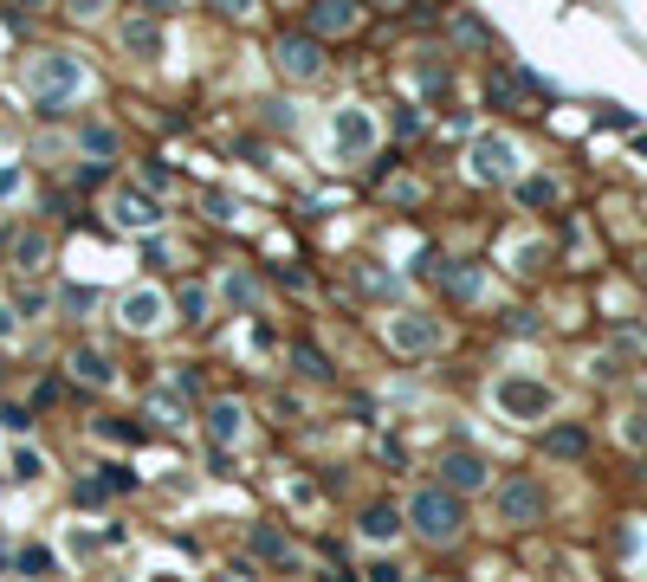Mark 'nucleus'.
<instances>
[{
    "mask_svg": "<svg viewBox=\"0 0 647 582\" xmlns=\"http://www.w3.org/2000/svg\"><path fill=\"white\" fill-rule=\"evenodd\" d=\"M78 85H85V65L72 59V52H39L33 65H26V91L39 97V104H65V97H72Z\"/></svg>",
    "mask_w": 647,
    "mask_h": 582,
    "instance_id": "1",
    "label": "nucleus"
},
{
    "mask_svg": "<svg viewBox=\"0 0 647 582\" xmlns=\"http://www.w3.org/2000/svg\"><path fill=\"white\" fill-rule=\"evenodd\" d=\"M408 524H415L428 544H453V537H460V505H453L447 485H428V492H415V505H408Z\"/></svg>",
    "mask_w": 647,
    "mask_h": 582,
    "instance_id": "2",
    "label": "nucleus"
},
{
    "mask_svg": "<svg viewBox=\"0 0 647 582\" xmlns=\"http://www.w3.org/2000/svg\"><path fill=\"white\" fill-rule=\"evenodd\" d=\"M492 401H499L505 421H544V414L557 408V395H550L544 382H525V376H505L499 388H492Z\"/></svg>",
    "mask_w": 647,
    "mask_h": 582,
    "instance_id": "3",
    "label": "nucleus"
},
{
    "mask_svg": "<svg viewBox=\"0 0 647 582\" xmlns=\"http://www.w3.org/2000/svg\"><path fill=\"white\" fill-rule=\"evenodd\" d=\"M117 324H123V330H162V324H169V298H162L156 285H136V291H123V304H117Z\"/></svg>",
    "mask_w": 647,
    "mask_h": 582,
    "instance_id": "4",
    "label": "nucleus"
},
{
    "mask_svg": "<svg viewBox=\"0 0 647 582\" xmlns=\"http://www.w3.org/2000/svg\"><path fill=\"white\" fill-rule=\"evenodd\" d=\"M499 518H505V524H538V518H544L538 479H505V485H499Z\"/></svg>",
    "mask_w": 647,
    "mask_h": 582,
    "instance_id": "5",
    "label": "nucleus"
},
{
    "mask_svg": "<svg viewBox=\"0 0 647 582\" xmlns=\"http://www.w3.org/2000/svg\"><path fill=\"white\" fill-rule=\"evenodd\" d=\"M473 175L479 182H512L518 175V149L505 143V136H479L473 143Z\"/></svg>",
    "mask_w": 647,
    "mask_h": 582,
    "instance_id": "6",
    "label": "nucleus"
},
{
    "mask_svg": "<svg viewBox=\"0 0 647 582\" xmlns=\"http://www.w3.org/2000/svg\"><path fill=\"white\" fill-rule=\"evenodd\" d=\"M330 143H337L343 156H369V143H376V123H369V110L343 104L337 123H330Z\"/></svg>",
    "mask_w": 647,
    "mask_h": 582,
    "instance_id": "7",
    "label": "nucleus"
},
{
    "mask_svg": "<svg viewBox=\"0 0 647 582\" xmlns=\"http://www.w3.org/2000/svg\"><path fill=\"white\" fill-rule=\"evenodd\" d=\"M110 220L130 227V233H143V227H156V220H162V207L149 201L143 188H117V194H110Z\"/></svg>",
    "mask_w": 647,
    "mask_h": 582,
    "instance_id": "8",
    "label": "nucleus"
},
{
    "mask_svg": "<svg viewBox=\"0 0 647 582\" xmlns=\"http://www.w3.org/2000/svg\"><path fill=\"white\" fill-rule=\"evenodd\" d=\"M279 65H285L292 78H318V72H324L318 39H311V33H285V39H279Z\"/></svg>",
    "mask_w": 647,
    "mask_h": 582,
    "instance_id": "9",
    "label": "nucleus"
},
{
    "mask_svg": "<svg viewBox=\"0 0 647 582\" xmlns=\"http://www.w3.org/2000/svg\"><path fill=\"white\" fill-rule=\"evenodd\" d=\"M389 343H395V350H434L440 324H434V317H421V311H408V317H395V324H389Z\"/></svg>",
    "mask_w": 647,
    "mask_h": 582,
    "instance_id": "10",
    "label": "nucleus"
},
{
    "mask_svg": "<svg viewBox=\"0 0 647 582\" xmlns=\"http://www.w3.org/2000/svg\"><path fill=\"white\" fill-rule=\"evenodd\" d=\"M440 479H447V492H479V485H486V460L460 447V453L440 460Z\"/></svg>",
    "mask_w": 647,
    "mask_h": 582,
    "instance_id": "11",
    "label": "nucleus"
},
{
    "mask_svg": "<svg viewBox=\"0 0 647 582\" xmlns=\"http://www.w3.org/2000/svg\"><path fill=\"white\" fill-rule=\"evenodd\" d=\"M356 26V7H343V0H318L311 7V33H350Z\"/></svg>",
    "mask_w": 647,
    "mask_h": 582,
    "instance_id": "12",
    "label": "nucleus"
},
{
    "mask_svg": "<svg viewBox=\"0 0 647 582\" xmlns=\"http://www.w3.org/2000/svg\"><path fill=\"white\" fill-rule=\"evenodd\" d=\"M208 427H214V440H220V447H227V440H240V434H246V408H240V401H214Z\"/></svg>",
    "mask_w": 647,
    "mask_h": 582,
    "instance_id": "13",
    "label": "nucleus"
},
{
    "mask_svg": "<svg viewBox=\"0 0 647 582\" xmlns=\"http://www.w3.org/2000/svg\"><path fill=\"white\" fill-rule=\"evenodd\" d=\"M123 46H130V52H143V59H156V52H162L156 20H143V13H136V20H123Z\"/></svg>",
    "mask_w": 647,
    "mask_h": 582,
    "instance_id": "14",
    "label": "nucleus"
},
{
    "mask_svg": "<svg viewBox=\"0 0 647 582\" xmlns=\"http://www.w3.org/2000/svg\"><path fill=\"white\" fill-rule=\"evenodd\" d=\"M583 447H589L583 427H550L544 434V453H557V460H583Z\"/></svg>",
    "mask_w": 647,
    "mask_h": 582,
    "instance_id": "15",
    "label": "nucleus"
},
{
    "mask_svg": "<svg viewBox=\"0 0 647 582\" xmlns=\"http://www.w3.org/2000/svg\"><path fill=\"white\" fill-rule=\"evenodd\" d=\"M363 537L369 544H389V537H402V518H395L389 505H369L363 511Z\"/></svg>",
    "mask_w": 647,
    "mask_h": 582,
    "instance_id": "16",
    "label": "nucleus"
},
{
    "mask_svg": "<svg viewBox=\"0 0 647 582\" xmlns=\"http://www.w3.org/2000/svg\"><path fill=\"white\" fill-rule=\"evenodd\" d=\"M72 376L91 382V388H104L110 382V356L104 350H72Z\"/></svg>",
    "mask_w": 647,
    "mask_h": 582,
    "instance_id": "17",
    "label": "nucleus"
},
{
    "mask_svg": "<svg viewBox=\"0 0 647 582\" xmlns=\"http://www.w3.org/2000/svg\"><path fill=\"white\" fill-rule=\"evenodd\" d=\"M253 557H266V563H292V544H285V531L259 524V531H253Z\"/></svg>",
    "mask_w": 647,
    "mask_h": 582,
    "instance_id": "18",
    "label": "nucleus"
},
{
    "mask_svg": "<svg viewBox=\"0 0 647 582\" xmlns=\"http://www.w3.org/2000/svg\"><path fill=\"white\" fill-rule=\"evenodd\" d=\"M46 253H52V246H46V233H20V240H13V259H20L26 272H39V266H46Z\"/></svg>",
    "mask_w": 647,
    "mask_h": 582,
    "instance_id": "19",
    "label": "nucleus"
},
{
    "mask_svg": "<svg viewBox=\"0 0 647 582\" xmlns=\"http://www.w3.org/2000/svg\"><path fill=\"white\" fill-rule=\"evenodd\" d=\"M52 570H59V563H52L46 544H26V550H20V576H52Z\"/></svg>",
    "mask_w": 647,
    "mask_h": 582,
    "instance_id": "20",
    "label": "nucleus"
},
{
    "mask_svg": "<svg viewBox=\"0 0 647 582\" xmlns=\"http://www.w3.org/2000/svg\"><path fill=\"white\" fill-rule=\"evenodd\" d=\"M518 194H525V207H550V201H557V182H550V175H531Z\"/></svg>",
    "mask_w": 647,
    "mask_h": 582,
    "instance_id": "21",
    "label": "nucleus"
},
{
    "mask_svg": "<svg viewBox=\"0 0 647 582\" xmlns=\"http://www.w3.org/2000/svg\"><path fill=\"white\" fill-rule=\"evenodd\" d=\"M175 304H182V317H188V324H201V317H208V291H201V285H188Z\"/></svg>",
    "mask_w": 647,
    "mask_h": 582,
    "instance_id": "22",
    "label": "nucleus"
},
{
    "mask_svg": "<svg viewBox=\"0 0 647 582\" xmlns=\"http://www.w3.org/2000/svg\"><path fill=\"white\" fill-rule=\"evenodd\" d=\"M298 369H305V376H330V363H324V350H318V343H298Z\"/></svg>",
    "mask_w": 647,
    "mask_h": 582,
    "instance_id": "23",
    "label": "nucleus"
},
{
    "mask_svg": "<svg viewBox=\"0 0 647 582\" xmlns=\"http://www.w3.org/2000/svg\"><path fill=\"white\" fill-rule=\"evenodd\" d=\"M622 440H628V447H641V453H647V414H628V421H622Z\"/></svg>",
    "mask_w": 647,
    "mask_h": 582,
    "instance_id": "24",
    "label": "nucleus"
},
{
    "mask_svg": "<svg viewBox=\"0 0 647 582\" xmlns=\"http://www.w3.org/2000/svg\"><path fill=\"white\" fill-rule=\"evenodd\" d=\"M85 149H91V156H110V149H117V136H110V130H85Z\"/></svg>",
    "mask_w": 647,
    "mask_h": 582,
    "instance_id": "25",
    "label": "nucleus"
},
{
    "mask_svg": "<svg viewBox=\"0 0 647 582\" xmlns=\"http://www.w3.org/2000/svg\"><path fill=\"white\" fill-rule=\"evenodd\" d=\"M382 460H389V466H402V460H408V447H402L395 434H382Z\"/></svg>",
    "mask_w": 647,
    "mask_h": 582,
    "instance_id": "26",
    "label": "nucleus"
},
{
    "mask_svg": "<svg viewBox=\"0 0 647 582\" xmlns=\"http://www.w3.org/2000/svg\"><path fill=\"white\" fill-rule=\"evenodd\" d=\"M227 298L246 304V298H253V279H246V272H233V279H227Z\"/></svg>",
    "mask_w": 647,
    "mask_h": 582,
    "instance_id": "27",
    "label": "nucleus"
},
{
    "mask_svg": "<svg viewBox=\"0 0 647 582\" xmlns=\"http://www.w3.org/2000/svg\"><path fill=\"white\" fill-rule=\"evenodd\" d=\"M369 582H402V570H395V563H376V570H369Z\"/></svg>",
    "mask_w": 647,
    "mask_h": 582,
    "instance_id": "28",
    "label": "nucleus"
},
{
    "mask_svg": "<svg viewBox=\"0 0 647 582\" xmlns=\"http://www.w3.org/2000/svg\"><path fill=\"white\" fill-rule=\"evenodd\" d=\"M13 182H20V175H13V169H0V194H13Z\"/></svg>",
    "mask_w": 647,
    "mask_h": 582,
    "instance_id": "29",
    "label": "nucleus"
}]
</instances>
